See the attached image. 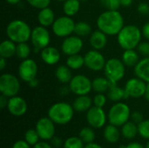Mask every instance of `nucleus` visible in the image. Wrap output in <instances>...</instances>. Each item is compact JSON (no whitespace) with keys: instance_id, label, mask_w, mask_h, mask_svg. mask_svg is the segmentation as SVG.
Listing matches in <instances>:
<instances>
[{"instance_id":"1","label":"nucleus","mask_w":149,"mask_h":148,"mask_svg":"<svg viewBox=\"0 0 149 148\" xmlns=\"http://www.w3.org/2000/svg\"><path fill=\"white\" fill-rule=\"evenodd\" d=\"M98 29L107 36H117L124 25V17L119 10H106L97 18Z\"/></svg>"},{"instance_id":"2","label":"nucleus","mask_w":149,"mask_h":148,"mask_svg":"<svg viewBox=\"0 0 149 148\" xmlns=\"http://www.w3.org/2000/svg\"><path fill=\"white\" fill-rule=\"evenodd\" d=\"M142 31L134 24L125 25L117 35V41L119 45L123 50L136 49L141 41Z\"/></svg>"},{"instance_id":"3","label":"nucleus","mask_w":149,"mask_h":148,"mask_svg":"<svg viewBox=\"0 0 149 148\" xmlns=\"http://www.w3.org/2000/svg\"><path fill=\"white\" fill-rule=\"evenodd\" d=\"M74 112L72 105L67 102H57L50 106L47 115L56 125H66L72 121Z\"/></svg>"},{"instance_id":"4","label":"nucleus","mask_w":149,"mask_h":148,"mask_svg":"<svg viewBox=\"0 0 149 148\" xmlns=\"http://www.w3.org/2000/svg\"><path fill=\"white\" fill-rule=\"evenodd\" d=\"M31 30L24 20L15 19L10 21L6 27V36L16 44L27 42L31 38Z\"/></svg>"},{"instance_id":"5","label":"nucleus","mask_w":149,"mask_h":148,"mask_svg":"<svg viewBox=\"0 0 149 148\" xmlns=\"http://www.w3.org/2000/svg\"><path fill=\"white\" fill-rule=\"evenodd\" d=\"M131 113L130 107L126 103L121 101L115 102L107 113V120L109 124L114 125L118 127L122 126L125 123L129 121Z\"/></svg>"},{"instance_id":"6","label":"nucleus","mask_w":149,"mask_h":148,"mask_svg":"<svg viewBox=\"0 0 149 148\" xmlns=\"http://www.w3.org/2000/svg\"><path fill=\"white\" fill-rule=\"evenodd\" d=\"M105 77L109 79L112 84H118L126 74V65L122 60L112 58L107 60V63L104 67Z\"/></svg>"},{"instance_id":"7","label":"nucleus","mask_w":149,"mask_h":148,"mask_svg":"<svg viewBox=\"0 0 149 148\" xmlns=\"http://www.w3.org/2000/svg\"><path fill=\"white\" fill-rule=\"evenodd\" d=\"M75 24L76 23L72 17L65 15L55 19L53 24L52 25V30L55 36L65 38L74 33Z\"/></svg>"},{"instance_id":"8","label":"nucleus","mask_w":149,"mask_h":148,"mask_svg":"<svg viewBox=\"0 0 149 148\" xmlns=\"http://www.w3.org/2000/svg\"><path fill=\"white\" fill-rule=\"evenodd\" d=\"M20 79L11 73H3L0 76V92L1 94L11 98L20 91Z\"/></svg>"},{"instance_id":"9","label":"nucleus","mask_w":149,"mask_h":148,"mask_svg":"<svg viewBox=\"0 0 149 148\" xmlns=\"http://www.w3.org/2000/svg\"><path fill=\"white\" fill-rule=\"evenodd\" d=\"M30 40L33 45L34 52H40L41 50L49 46L51 42V34L46 27L38 25L31 30Z\"/></svg>"},{"instance_id":"10","label":"nucleus","mask_w":149,"mask_h":148,"mask_svg":"<svg viewBox=\"0 0 149 148\" xmlns=\"http://www.w3.org/2000/svg\"><path fill=\"white\" fill-rule=\"evenodd\" d=\"M68 86L71 92L77 96L88 95L93 90L92 80L87 76L83 74L73 76Z\"/></svg>"},{"instance_id":"11","label":"nucleus","mask_w":149,"mask_h":148,"mask_svg":"<svg viewBox=\"0 0 149 148\" xmlns=\"http://www.w3.org/2000/svg\"><path fill=\"white\" fill-rule=\"evenodd\" d=\"M38 72V66L36 61L30 58L22 60L17 69L18 78L24 82H27V83L31 79L37 78Z\"/></svg>"},{"instance_id":"12","label":"nucleus","mask_w":149,"mask_h":148,"mask_svg":"<svg viewBox=\"0 0 149 148\" xmlns=\"http://www.w3.org/2000/svg\"><path fill=\"white\" fill-rule=\"evenodd\" d=\"M107 120V114L102 107L93 106L86 112V121L89 126L100 129L105 126Z\"/></svg>"},{"instance_id":"13","label":"nucleus","mask_w":149,"mask_h":148,"mask_svg":"<svg viewBox=\"0 0 149 148\" xmlns=\"http://www.w3.org/2000/svg\"><path fill=\"white\" fill-rule=\"evenodd\" d=\"M85 65L93 72H100L104 70L107 60L104 55L98 50H90L85 56Z\"/></svg>"},{"instance_id":"14","label":"nucleus","mask_w":149,"mask_h":148,"mask_svg":"<svg viewBox=\"0 0 149 148\" xmlns=\"http://www.w3.org/2000/svg\"><path fill=\"white\" fill-rule=\"evenodd\" d=\"M146 87H147V83L144 80L135 77L128 79L124 88L127 95V98L138 99L141 97H144Z\"/></svg>"},{"instance_id":"15","label":"nucleus","mask_w":149,"mask_h":148,"mask_svg":"<svg viewBox=\"0 0 149 148\" xmlns=\"http://www.w3.org/2000/svg\"><path fill=\"white\" fill-rule=\"evenodd\" d=\"M55 125L49 117H43L37 121L35 129L42 140H51L55 136Z\"/></svg>"},{"instance_id":"16","label":"nucleus","mask_w":149,"mask_h":148,"mask_svg":"<svg viewBox=\"0 0 149 148\" xmlns=\"http://www.w3.org/2000/svg\"><path fill=\"white\" fill-rule=\"evenodd\" d=\"M83 45L82 38L77 35H71L64 38L61 44V51L66 56L79 54L83 49Z\"/></svg>"},{"instance_id":"17","label":"nucleus","mask_w":149,"mask_h":148,"mask_svg":"<svg viewBox=\"0 0 149 148\" xmlns=\"http://www.w3.org/2000/svg\"><path fill=\"white\" fill-rule=\"evenodd\" d=\"M7 109L11 115L15 117H21L24 115L27 112V102L22 97L16 95L14 97L9 98Z\"/></svg>"},{"instance_id":"18","label":"nucleus","mask_w":149,"mask_h":148,"mask_svg":"<svg viewBox=\"0 0 149 148\" xmlns=\"http://www.w3.org/2000/svg\"><path fill=\"white\" fill-rule=\"evenodd\" d=\"M40 57L44 63L48 65H54L58 64L60 60L61 54L59 51L53 46H47L41 50Z\"/></svg>"},{"instance_id":"19","label":"nucleus","mask_w":149,"mask_h":148,"mask_svg":"<svg viewBox=\"0 0 149 148\" xmlns=\"http://www.w3.org/2000/svg\"><path fill=\"white\" fill-rule=\"evenodd\" d=\"M89 43L93 49L102 50L106 47L107 44V35L100 30H96L93 31L89 38Z\"/></svg>"},{"instance_id":"20","label":"nucleus","mask_w":149,"mask_h":148,"mask_svg":"<svg viewBox=\"0 0 149 148\" xmlns=\"http://www.w3.org/2000/svg\"><path fill=\"white\" fill-rule=\"evenodd\" d=\"M55 13L52 9L50 7H46L44 9L39 10L38 14V22L39 25H42L44 27H49L52 26L55 21Z\"/></svg>"},{"instance_id":"21","label":"nucleus","mask_w":149,"mask_h":148,"mask_svg":"<svg viewBox=\"0 0 149 148\" xmlns=\"http://www.w3.org/2000/svg\"><path fill=\"white\" fill-rule=\"evenodd\" d=\"M134 74L137 78L149 83V57H144L140 59L138 64L134 67Z\"/></svg>"},{"instance_id":"22","label":"nucleus","mask_w":149,"mask_h":148,"mask_svg":"<svg viewBox=\"0 0 149 148\" xmlns=\"http://www.w3.org/2000/svg\"><path fill=\"white\" fill-rule=\"evenodd\" d=\"M93 105V99H91L88 95H80L78 96L72 103V106L75 112L84 113L87 112Z\"/></svg>"},{"instance_id":"23","label":"nucleus","mask_w":149,"mask_h":148,"mask_svg":"<svg viewBox=\"0 0 149 148\" xmlns=\"http://www.w3.org/2000/svg\"><path fill=\"white\" fill-rule=\"evenodd\" d=\"M120 131L119 130L118 126L109 124L105 126L103 131V136L104 139L111 144H115L120 140Z\"/></svg>"},{"instance_id":"24","label":"nucleus","mask_w":149,"mask_h":148,"mask_svg":"<svg viewBox=\"0 0 149 148\" xmlns=\"http://www.w3.org/2000/svg\"><path fill=\"white\" fill-rule=\"evenodd\" d=\"M17 44L10 39H5L0 44V57L6 59L16 55Z\"/></svg>"},{"instance_id":"25","label":"nucleus","mask_w":149,"mask_h":148,"mask_svg":"<svg viewBox=\"0 0 149 148\" xmlns=\"http://www.w3.org/2000/svg\"><path fill=\"white\" fill-rule=\"evenodd\" d=\"M55 76L58 82L61 84H69L72 79V69L69 68L66 65H60L56 68Z\"/></svg>"},{"instance_id":"26","label":"nucleus","mask_w":149,"mask_h":148,"mask_svg":"<svg viewBox=\"0 0 149 148\" xmlns=\"http://www.w3.org/2000/svg\"><path fill=\"white\" fill-rule=\"evenodd\" d=\"M107 98L113 102H120L122 99H127L125 88L118 86L117 84H113L107 92Z\"/></svg>"},{"instance_id":"27","label":"nucleus","mask_w":149,"mask_h":148,"mask_svg":"<svg viewBox=\"0 0 149 148\" xmlns=\"http://www.w3.org/2000/svg\"><path fill=\"white\" fill-rule=\"evenodd\" d=\"M121 60L126 66L134 67L138 64V62L140 61L139 52L136 51L134 49L124 50V51L122 53Z\"/></svg>"},{"instance_id":"28","label":"nucleus","mask_w":149,"mask_h":148,"mask_svg":"<svg viewBox=\"0 0 149 148\" xmlns=\"http://www.w3.org/2000/svg\"><path fill=\"white\" fill-rule=\"evenodd\" d=\"M92 85L93 90L96 93H105L106 92H108L113 84L106 77H98L92 80Z\"/></svg>"},{"instance_id":"29","label":"nucleus","mask_w":149,"mask_h":148,"mask_svg":"<svg viewBox=\"0 0 149 148\" xmlns=\"http://www.w3.org/2000/svg\"><path fill=\"white\" fill-rule=\"evenodd\" d=\"M121 135L127 140H133L139 133L138 124L134 121H127L121 126Z\"/></svg>"},{"instance_id":"30","label":"nucleus","mask_w":149,"mask_h":148,"mask_svg":"<svg viewBox=\"0 0 149 148\" xmlns=\"http://www.w3.org/2000/svg\"><path fill=\"white\" fill-rule=\"evenodd\" d=\"M79 0H66L63 2V12L69 17L75 16L80 10Z\"/></svg>"},{"instance_id":"31","label":"nucleus","mask_w":149,"mask_h":148,"mask_svg":"<svg viewBox=\"0 0 149 148\" xmlns=\"http://www.w3.org/2000/svg\"><path fill=\"white\" fill-rule=\"evenodd\" d=\"M65 65L72 70H79L85 65V58L79 53L67 56Z\"/></svg>"},{"instance_id":"32","label":"nucleus","mask_w":149,"mask_h":148,"mask_svg":"<svg viewBox=\"0 0 149 148\" xmlns=\"http://www.w3.org/2000/svg\"><path fill=\"white\" fill-rule=\"evenodd\" d=\"M92 32H93L92 26L87 22L79 21V22L76 23L75 29H74V34L75 35H77L80 38H84V37L90 36Z\"/></svg>"},{"instance_id":"33","label":"nucleus","mask_w":149,"mask_h":148,"mask_svg":"<svg viewBox=\"0 0 149 148\" xmlns=\"http://www.w3.org/2000/svg\"><path fill=\"white\" fill-rule=\"evenodd\" d=\"M31 47L27 44V42H23V43H18L17 44V49H16V56L21 59H26L29 58L31 54Z\"/></svg>"},{"instance_id":"34","label":"nucleus","mask_w":149,"mask_h":148,"mask_svg":"<svg viewBox=\"0 0 149 148\" xmlns=\"http://www.w3.org/2000/svg\"><path fill=\"white\" fill-rule=\"evenodd\" d=\"M79 136L86 144L94 142L95 140V133L93 131V128L91 126H86L82 128L79 132Z\"/></svg>"},{"instance_id":"35","label":"nucleus","mask_w":149,"mask_h":148,"mask_svg":"<svg viewBox=\"0 0 149 148\" xmlns=\"http://www.w3.org/2000/svg\"><path fill=\"white\" fill-rule=\"evenodd\" d=\"M84 141L79 137L72 136L64 141L63 148H84Z\"/></svg>"},{"instance_id":"36","label":"nucleus","mask_w":149,"mask_h":148,"mask_svg":"<svg viewBox=\"0 0 149 148\" xmlns=\"http://www.w3.org/2000/svg\"><path fill=\"white\" fill-rule=\"evenodd\" d=\"M39 139L40 137L36 129H29L24 133V140L31 147L35 146L39 141Z\"/></svg>"},{"instance_id":"37","label":"nucleus","mask_w":149,"mask_h":148,"mask_svg":"<svg viewBox=\"0 0 149 148\" xmlns=\"http://www.w3.org/2000/svg\"><path fill=\"white\" fill-rule=\"evenodd\" d=\"M138 130L141 137L146 140H149V119L144 120L138 124Z\"/></svg>"},{"instance_id":"38","label":"nucleus","mask_w":149,"mask_h":148,"mask_svg":"<svg viewBox=\"0 0 149 148\" xmlns=\"http://www.w3.org/2000/svg\"><path fill=\"white\" fill-rule=\"evenodd\" d=\"M100 3L107 10H119L121 6L120 0H100Z\"/></svg>"},{"instance_id":"39","label":"nucleus","mask_w":149,"mask_h":148,"mask_svg":"<svg viewBox=\"0 0 149 148\" xmlns=\"http://www.w3.org/2000/svg\"><path fill=\"white\" fill-rule=\"evenodd\" d=\"M26 2L33 8L41 10L46 7H49L52 0H26Z\"/></svg>"},{"instance_id":"40","label":"nucleus","mask_w":149,"mask_h":148,"mask_svg":"<svg viewBox=\"0 0 149 148\" xmlns=\"http://www.w3.org/2000/svg\"><path fill=\"white\" fill-rule=\"evenodd\" d=\"M107 98L105 95V93H97L93 99V106L103 108L105 105L107 104Z\"/></svg>"},{"instance_id":"41","label":"nucleus","mask_w":149,"mask_h":148,"mask_svg":"<svg viewBox=\"0 0 149 148\" xmlns=\"http://www.w3.org/2000/svg\"><path fill=\"white\" fill-rule=\"evenodd\" d=\"M136 49L137 51L143 57H149V41L141 42Z\"/></svg>"},{"instance_id":"42","label":"nucleus","mask_w":149,"mask_h":148,"mask_svg":"<svg viewBox=\"0 0 149 148\" xmlns=\"http://www.w3.org/2000/svg\"><path fill=\"white\" fill-rule=\"evenodd\" d=\"M130 119H131L132 121H134V123L139 124V123H141L142 120H144V116H143L142 113H141V112H139V111H135V112H134V113H131V118H130Z\"/></svg>"},{"instance_id":"43","label":"nucleus","mask_w":149,"mask_h":148,"mask_svg":"<svg viewBox=\"0 0 149 148\" xmlns=\"http://www.w3.org/2000/svg\"><path fill=\"white\" fill-rule=\"evenodd\" d=\"M137 11L141 15L149 14V4L147 3H141L137 6Z\"/></svg>"},{"instance_id":"44","label":"nucleus","mask_w":149,"mask_h":148,"mask_svg":"<svg viewBox=\"0 0 149 148\" xmlns=\"http://www.w3.org/2000/svg\"><path fill=\"white\" fill-rule=\"evenodd\" d=\"M31 146L29 143H27L24 140H19L13 144L11 148H31Z\"/></svg>"},{"instance_id":"45","label":"nucleus","mask_w":149,"mask_h":148,"mask_svg":"<svg viewBox=\"0 0 149 148\" xmlns=\"http://www.w3.org/2000/svg\"><path fill=\"white\" fill-rule=\"evenodd\" d=\"M51 144L52 145V147H53L59 148V147H63L64 142L62 141V140H61L59 137L54 136V137L51 140Z\"/></svg>"},{"instance_id":"46","label":"nucleus","mask_w":149,"mask_h":148,"mask_svg":"<svg viewBox=\"0 0 149 148\" xmlns=\"http://www.w3.org/2000/svg\"><path fill=\"white\" fill-rule=\"evenodd\" d=\"M33 148H53L52 144H49L46 142V140L38 141L35 146H33Z\"/></svg>"},{"instance_id":"47","label":"nucleus","mask_w":149,"mask_h":148,"mask_svg":"<svg viewBox=\"0 0 149 148\" xmlns=\"http://www.w3.org/2000/svg\"><path fill=\"white\" fill-rule=\"evenodd\" d=\"M141 31H142V36H143L148 41H149V22L146 23V24L143 25V27H142V29H141Z\"/></svg>"},{"instance_id":"48","label":"nucleus","mask_w":149,"mask_h":148,"mask_svg":"<svg viewBox=\"0 0 149 148\" xmlns=\"http://www.w3.org/2000/svg\"><path fill=\"white\" fill-rule=\"evenodd\" d=\"M8 101H9V98L3 95V94H1V96H0V108L2 110L4 109L5 107H7Z\"/></svg>"},{"instance_id":"49","label":"nucleus","mask_w":149,"mask_h":148,"mask_svg":"<svg viewBox=\"0 0 149 148\" xmlns=\"http://www.w3.org/2000/svg\"><path fill=\"white\" fill-rule=\"evenodd\" d=\"M127 148H146L144 147L141 143L139 142H131L128 145H127Z\"/></svg>"},{"instance_id":"50","label":"nucleus","mask_w":149,"mask_h":148,"mask_svg":"<svg viewBox=\"0 0 149 148\" xmlns=\"http://www.w3.org/2000/svg\"><path fill=\"white\" fill-rule=\"evenodd\" d=\"M28 84H29V86H30V87L35 88V87H38V84H39V81H38V79L37 78H35V79H31V81H29Z\"/></svg>"},{"instance_id":"51","label":"nucleus","mask_w":149,"mask_h":148,"mask_svg":"<svg viewBox=\"0 0 149 148\" xmlns=\"http://www.w3.org/2000/svg\"><path fill=\"white\" fill-rule=\"evenodd\" d=\"M84 148H103L100 145L95 143V142H91V143H87L85 145Z\"/></svg>"},{"instance_id":"52","label":"nucleus","mask_w":149,"mask_h":148,"mask_svg":"<svg viewBox=\"0 0 149 148\" xmlns=\"http://www.w3.org/2000/svg\"><path fill=\"white\" fill-rule=\"evenodd\" d=\"M69 92H71V90H70L69 86H68V87H66V86H63V87H61V88H60V90H59V93H60V95H63V96H65V95L68 94V93H69Z\"/></svg>"},{"instance_id":"53","label":"nucleus","mask_w":149,"mask_h":148,"mask_svg":"<svg viewBox=\"0 0 149 148\" xmlns=\"http://www.w3.org/2000/svg\"><path fill=\"white\" fill-rule=\"evenodd\" d=\"M6 65H7V59L1 57V58H0V69L2 71L4 70L5 67H6Z\"/></svg>"},{"instance_id":"54","label":"nucleus","mask_w":149,"mask_h":148,"mask_svg":"<svg viewBox=\"0 0 149 148\" xmlns=\"http://www.w3.org/2000/svg\"><path fill=\"white\" fill-rule=\"evenodd\" d=\"M133 3V0H120L121 6L123 7H129Z\"/></svg>"},{"instance_id":"55","label":"nucleus","mask_w":149,"mask_h":148,"mask_svg":"<svg viewBox=\"0 0 149 148\" xmlns=\"http://www.w3.org/2000/svg\"><path fill=\"white\" fill-rule=\"evenodd\" d=\"M144 98L146 99V100L149 102V83H147V87H146V92L144 94Z\"/></svg>"},{"instance_id":"56","label":"nucleus","mask_w":149,"mask_h":148,"mask_svg":"<svg viewBox=\"0 0 149 148\" xmlns=\"http://www.w3.org/2000/svg\"><path fill=\"white\" fill-rule=\"evenodd\" d=\"M8 3H10V4H13V5H15V4H17V3H19L20 2H21V0H5Z\"/></svg>"},{"instance_id":"57","label":"nucleus","mask_w":149,"mask_h":148,"mask_svg":"<svg viewBox=\"0 0 149 148\" xmlns=\"http://www.w3.org/2000/svg\"><path fill=\"white\" fill-rule=\"evenodd\" d=\"M119 148H127V146H125V145H121V146H120Z\"/></svg>"},{"instance_id":"58","label":"nucleus","mask_w":149,"mask_h":148,"mask_svg":"<svg viewBox=\"0 0 149 148\" xmlns=\"http://www.w3.org/2000/svg\"><path fill=\"white\" fill-rule=\"evenodd\" d=\"M146 148H149V140L148 141V143H147V145H146Z\"/></svg>"},{"instance_id":"59","label":"nucleus","mask_w":149,"mask_h":148,"mask_svg":"<svg viewBox=\"0 0 149 148\" xmlns=\"http://www.w3.org/2000/svg\"><path fill=\"white\" fill-rule=\"evenodd\" d=\"M56 1H58V2H65L66 0H56Z\"/></svg>"},{"instance_id":"60","label":"nucleus","mask_w":149,"mask_h":148,"mask_svg":"<svg viewBox=\"0 0 149 148\" xmlns=\"http://www.w3.org/2000/svg\"><path fill=\"white\" fill-rule=\"evenodd\" d=\"M79 1H81V2H86V1H89V0H79Z\"/></svg>"}]
</instances>
